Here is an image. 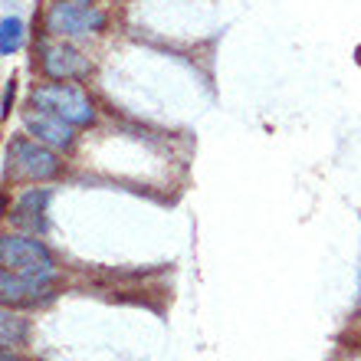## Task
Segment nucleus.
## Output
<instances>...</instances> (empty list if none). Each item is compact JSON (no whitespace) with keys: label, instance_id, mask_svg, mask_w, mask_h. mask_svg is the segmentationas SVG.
Wrapping results in <instances>:
<instances>
[{"label":"nucleus","instance_id":"nucleus-11","mask_svg":"<svg viewBox=\"0 0 361 361\" xmlns=\"http://www.w3.org/2000/svg\"><path fill=\"white\" fill-rule=\"evenodd\" d=\"M13 92H17V82L10 79L7 89H4V115H10V105H13Z\"/></svg>","mask_w":361,"mask_h":361},{"label":"nucleus","instance_id":"nucleus-4","mask_svg":"<svg viewBox=\"0 0 361 361\" xmlns=\"http://www.w3.org/2000/svg\"><path fill=\"white\" fill-rule=\"evenodd\" d=\"M7 158L17 168V174H23L30 180H53L63 168L56 158V148H49L37 138H23V135L7 145Z\"/></svg>","mask_w":361,"mask_h":361},{"label":"nucleus","instance_id":"nucleus-3","mask_svg":"<svg viewBox=\"0 0 361 361\" xmlns=\"http://www.w3.org/2000/svg\"><path fill=\"white\" fill-rule=\"evenodd\" d=\"M47 30L53 37H63V39L92 37V33L105 30V13L95 7L92 0H63V4L49 7Z\"/></svg>","mask_w":361,"mask_h":361},{"label":"nucleus","instance_id":"nucleus-8","mask_svg":"<svg viewBox=\"0 0 361 361\" xmlns=\"http://www.w3.org/2000/svg\"><path fill=\"white\" fill-rule=\"evenodd\" d=\"M47 279H27V276H17V273H0V295L7 305H27V302H37L43 293H49Z\"/></svg>","mask_w":361,"mask_h":361},{"label":"nucleus","instance_id":"nucleus-2","mask_svg":"<svg viewBox=\"0 0 361 361\" xmlns=\"http://www.w3.org/2000/svg\"><path fill=\"white\" fill-rule=\"evenodd\" d=\"M0 267L27 279H56V263L37 237H4L0 240Z\"/></svg>","mask_w":361,"mask_h":361},{"label":"nucleus","instance_id":"nucleus-5","mask_svg":"<svg viewBox=\"0 0 361 361\" xmlns=\"http://www.w3.org/2000/svg\"><path fill=\"white\" fill-rule=\"evenodd\" d=\"M23 125H27V135H33L37 142L49 145V148H56V152H66V148H73V142H76V138H73V125L63 122V118L53 112H43V109L23 115Z\"/></svg>","mask_w":361,"mask_h":361},{"label":"nucleus","instance_id":"nucleus-9","mask_svg":"<svg viewBox=\"0 0 361 361\" xmlns=\"http://www.w3.org/2000/svg\"><path fill=\"white\" fill-rule=\"evenodd\" d=\"M23 37H27V27H23L20 17L0 20V53H4V56H13V53L23 47Z\"/></svg>","mask_w":361,"mask_h":361},{"label":"nucleus","instance_id":"nucleus-12","mask_svg":"<svg viewBox=\"0 0 361 361\" xmlns=\"http://www.w3.org/2000/svg\"><path fill=\"white\" fill-rule=\"evenodd\" d=\"M0 361H20V358H13V355H4V358H0Z\"/></svg>","mask_w":361,"mask_h":361},{"label":"nucleus","instance_id":"nucleus-6","mask_svg":"<svg viewBox=\"0 0 361 361\" xmlns=\"http://www.w3.org/2000/svg\"><path fill=\"white\" fill-rule=\"evenodd\" d=\"M39 66H43V73L49 79H73L89 73L86 56L76 47H69V43H47L43 56H39Z\"/></svg>","mask_w":361,"mask_h":361},{"label":"nucleus","instance_id":"nucleus-13","mask_svg":"<svg viewBox=\"0 0 361 361\" xmlns=\"http://www.w3.org/2000/svg\"><path fill=\"white\" fill-rule=\"evenodd\" d=\"M53 4H63V0H53Z\"/></svg>","mask_w":361,"mask_h":361},{"label":"nucleus","instance_id":"nucleus-10","mask_svg":"<svg viewBox=\"0 0 361 361\" xmlns=\"http://www.w3.org/2000/svg\"><path fill=\"white\" fill-rule=\"evenodd\" d=\"M23 322L20 319H13V315H4V345H17L20 338H23Z\"/></svg>","mask_w":361,"mask_h":361},{"label":"nucleus","instance_id":"nucleus-1","mask_svg":"<svg viewBox=\"0 0 361 361\" xmlns=\"http://www.w3.org/2000/svg\"><path fill=\"white\" fill-rule=\"evenodd\" d=\"M33 109H43V112L59 115L63 122H69L73 128H82V125L95 122V105L79 86H69V82H47V86H37L30 95Z\"/></svg>","mask_w":361,"mask_h":361},{"label":"nucleus","instance_id":"nucleus-7","mask_svg":"<svg viewBox=\"0 0 361 361\" xmlns=\"http://www.w3.org/2000/svg\"><path fill=\"white\" fill-rule=\"evenodd\" d=\"M47 204H49V190L47 188H33L17 200V207H13L10 220H13L20 230L43 233V230H47Z\"/></svg>","mask_w":361,"mask_h":361}]
</instances>
